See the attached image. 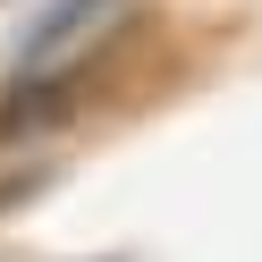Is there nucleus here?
Listing matches in <instances>:
<instances>
[{
    "mask_svg": "<svg viewBox=\"0 0 262 262\" xmlns=\"http://www.w3.org/2000/svg\"><path fill=\"white\" fill-rule=\"evenodd\" d=\"M127 9H136V0H59L51 17L17 42V76H9V110H0V119L17 127V119H34V110H59L68 102V76L127 26Z\"/></svg>",
    "mask_w": 262,
    "mask_h": 262,
    "instance_id": "obj_1",
    "label": "nucleus"
}]
</instances>
